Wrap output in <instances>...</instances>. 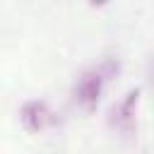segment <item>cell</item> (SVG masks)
Returning <instances> with one entry per match:
<instances>
[{
  "mask_svg": "<svg viewBox=\"0 0 154 154\" xmlns=\"http://www.w3.org/2000/svg\"><path fill=\"white\" fill-rule=\"evenodd\" d=\"M103 70H91V72H84L75 87V99L79 106H84L87 111H91L96 103H99V96H101V89H103Z\"/></svg>",
  "mask_w": 154,
  "mask_h": 154,
  "instance_id": "6da1fadb",
  "label": "cell"
},
{
  "mask_svg": "<svg viewBox=\"0 0 154 154\" xmlns=\"http://www.w3.org/2000/svg\"><path fill=\"white\" fill-rule=\"evenodd\" d=\"M19 116H22L24 128L31 130V132L43 130V128L51 125V120H53V113H51V108H48L43 101H29V103H24Z\"/></svg>",
  "mask_w": 154,
  "mask_h": 154,
  "instance_id": "7a4b0ae2",
  "label": "cell"
},
{
  "mask_svg": "<svg viewBox=\"0 0 154 154\" xmlns=\"http://www.w3.org/2000/svg\"><path fill=\"white\" fill-rule=\"evenodd\" d=\"M137 99H140V89H132V91L125 96V101H123L120 108H118V120H120V123H128V120L132 118L135 106H137Z\"/></svg>",
  "mask_w": 154,
  "mask_h": 154,
  "instance_id": "3957f363",
  "label": "cell"
}]
</instances>
